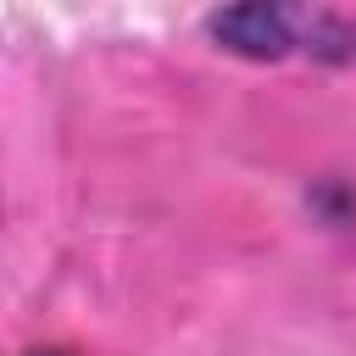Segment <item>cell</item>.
<instances>
[{"label":"cell","mask_w":356,"mask_h":356,"mask_svg":"<svg viewBox=\"0 0 356 356\" xmlns=\"http://www.w3.org/2000/svg\"><path fill=\"white\" fill-rule=\"evenodd\" d=\"M211 39H222L234 56H284V50H312L328 61H350L356 56V28L334 11H289V6H234V11H211L206 17Z\"/></svg>","instance_id":"6da1fadb"},{"label":"cell","mask_w":356,"mask_h":356,"mask_svg":"<svg viewBox=\"0 0 356 356\" xmlns=\"http://www.w3.org/2000/svg\"><path fill=\"white\" fill-rule=\"evenodd\" d=\"M33 356H67V350H33Z\"/></svg>","instance_id":"7a4b0ae2"}]
</instances>
